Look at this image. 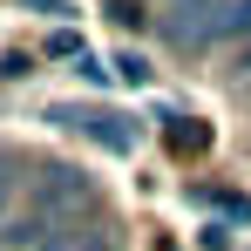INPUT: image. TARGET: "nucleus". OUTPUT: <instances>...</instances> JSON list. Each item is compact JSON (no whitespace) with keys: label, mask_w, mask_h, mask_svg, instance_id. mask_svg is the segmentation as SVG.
<instances>
[{"label":"nucleus","mask_w":251,"mask_h":251,"mask_svg":"<svg viewBox=\"0 0 251 251\" xmlns=\"http://www.w3.org/2000/svg\"><path fill=\"white\" fill-rule=\"evenodd\" d=\"M41 251H116V231L95 224V231H48Z\"/></svg>","instance_id":"obj_4"},{"label":"nucleus","mask_w":251,"mask_h":251,"mask_svg":"<svg viewBox=\"0 0 251 251\" xmlns=\"http://www.w3.org/2000/svg\"><path fill=\"white\" fill-rule=\"evenodd\" d=\"M231 34L251 41V0H231V14H224V34H217V41H231Z\"/></svg>","instance_id":"obj_5"},{"label":"nucleus","mask_w":251,"mask_h":251,"mask_svg":"<svg viewBox=\"0 0 251 251\" xmlns=\"http://www.w3.org/2000/svg\"><path fill=\"white\" fill-rule=\"evenodd\" d=\"M68 204H88V176L82 170H48L41 176V190H34V217H54V210H68Z\"/></svg>","instance_id":"obj_3"},{"label":"nucleus","mask_w":251,"mask_h":251,"mask_svg":"<svg viewBox=\"0 0 251 251\" xmlns=\"http://www.w3.org/2000/svg\"><path fill=\"white\" fill-rule=\"evenodd\" d=\"M48 123H61V129H88V136H95V143H102V150H116V156H123V150H136V129L123 123V116H109V109H48Z\"/></svg>","instance_id":"obj_2"},{"label":"nucleus","mask_w":251,"mask_h":251,"mask_svg":"<svg viewBox=\"0 0 251 251\" xmlns=\"http://www.w3.org/2000/svg\"><path fill=\"white\" fill-rule=\"evenodd\" d=\"M0 210H7V176H0Z\"/></svg>","instance_id":"obj_7"},{"label":"nucleus","mask_w":251,"mask_h":251,"mask_svg":"<svg viewBox=\"0 0 251 251\" xmlns=\"http://www.w3.org/2000/svg\"><path fill=\"white\" fill-rule=\"evenodd\" d=\"M34 7H61V0H34Z\"/></svg>","instance_id":"obj_8"},{"label":"nucleus","mask_w":251,"mask_h":251,"mask_svg":"<svg viewBox=\"0 0 251 251\" xmlns=\"http://www.w3.org/2000/svg\"><path fill=\"white\" fill-rule=\"evenodd\" d=\"M224 14H231V0H170L163 14V41L170 48H210L217 34H224Z\"/></svg>","instance_id":"obj_1"},{"label":"nucleus","mask_w":251,"mask_h":251,"mask_svg":"<svg viewBox=\"0 0 251 251\" xmlns=\"http://www.w3.org/2000/svg\"><path fill=\"white\" fill-rule=\"evenodd\" d=\"M48 54H68V61H82L88 48L75 41V34H68V27H54V34H48Z\"/></svg>","instance_id":"obj_6"}]
</instances>
